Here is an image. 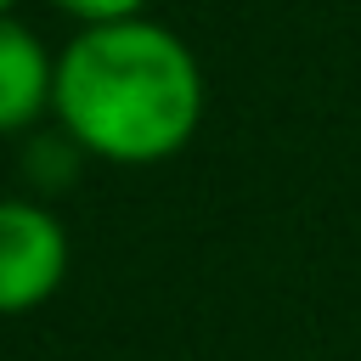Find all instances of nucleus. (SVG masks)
Listing matches in <instances>:
<instances>
[{
    "mask_svg": "<svg viewBox=\"0 0 361 361\" xmlns=\"http://www.w3.org/2000/svg\"><path fill=\"white\" fill-rule=\"evenodd\" d=\"M51 96H56V56L28 23L0 17V135L28 130L51 107Z\"/></svg>",
    "mask_w": 361,
    "mask_h": 361,
    "instance_id": "obj_3",
    "label": "nucleus"
},
{
    "mask_svg": "<svg viewBox=\"0 0 361 361\" xmlns=\"http://www.w3.org/2000/svg\"><path fill=\"white\" fill-rule=\"evenodd\" d=\"M11 6H17V0H0V17H6V11H11Z\"/></svg>",
    "mask_w": 361,
    "mask_h": 361,
    "instance_id": "obj_5",
    "label": "nucleus"
},
{
    "mask_svg": "<svg viewBox=\"0 0 361 361\" xmlns=\"http://www.w3.org/2000/svg\"><path fill=\"white\" fill-rule=\"evenodd\" d=\"M68 276V231L34 197H0V316L39 310Z\"/></svg>",
    "mask_w": 361,
    "mask_h": 361,
    "instance_id": "obj_2",
    "label": "nucleus"
},
{
    "mask_svg": "<svg viewBox=\"0 0 361 361\" xmlns=\"http://www.w3.org/2000/svg\"><path fill=\"white\" fill-rule=\"evenodd\" d=\"M51 113L90 158L164 164L203 118V68L164 23H96L56 51Z\"/></svg>",
    "mask_w": 361,
    "mask_h": 361,
    "instance_id": "obj_1",
    "label": "nucleus"
},
{
    "mask_svg": "<svg viewBox=\"0 0 361 361\" xmlns=\"http://www.w3.org/2000/svg\"><path fill=\"white\" fill-rule=\"evenodd\" d=\"M51 6L62 17L85 23V28H96V23H130V17L147 11V0H51Z\"/></svg>",
    "mask_w": 361,
    "mask_h": 361,
    "instance_id": "obj_4",
    "label": "nucleus"
}]
</instances>
